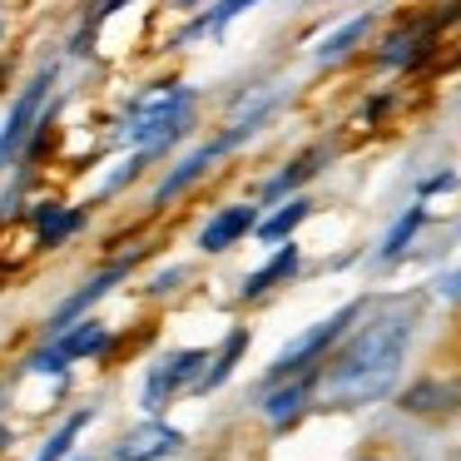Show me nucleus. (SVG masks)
Wrapping results in <instances>:
<instances>
[{
    "label": "nucleus",
    "instance_id": "nucleus-18",
    "mask_svg": "<svg viewBox=\"0 0 461 461\" xmlns=\"http://www.w3.org/2000/svg\"><path fill=\"white\" fill-rule=\"evenodd\" d=\"M318 164H322V154L318 149H308V154H298L293 164H283L278 174H273L268 184H263V203H278V199H288L298 184H308L312 174H318Z\"/></svg>",
    "mask_w": 461,
    "mask_h": 461
},
{
    "label": "nucleus",
    "instance_id": "nucleus-22",
    "mask_svg": "<svg viewBox=\"0 0 461 461\" xmlns=\"http://www.w3.org/2000/svg\"><path fill=\"white\" fill-rule=\"evenodd\" d=\"M427 402H441V407H447V402H461V392H447V387H437V382H421L417 392H407L402 407H407V411H427Z\"/></svg>",
    "mask_w": 461,
    "mask_h": 461
},
{
    "label": "nucleus",
    "instance_id": "nucleus-25",
    "mask_svg": "<svg viewBox=\"0 0 461 461\" xmlns=\"http://www.w3.org/2000/svg\"><path fill=\"white\" fill-rule=\"evenodd\" d=\"M441 189H456V174H437V179L421 184V194H441Z\"/></svg>",
    "mask_w": 461,
    "mask_h": 461
},
{
    "label": "nucleus",
    "instance_id": "nucleus-16",
    "mask_svg": "<svg viewBox=\"0 0 461 461\" xmlns=\"http://www.w3.org/2000/svg\"><path fill=\"white\" fill-rule=\"evenodd\" d=\"M431 31H437V25H411V31L387 35V41H382V55H377V60L392 65V70H402V65H417L421 50H431Z\"/></svg>",
    "mask_w": 461,
    "mask_h": 461
},
{
    "label": "nucleus",
    "instance_id": "nucleus-23",
    "mask_svg": "<svg viewBox=\"0 0 461 461\" xmlns=\"http://www.w3.org/2000/svg\"><path fill=\"white\" fill-rule=\"evenodd\" d=\"M124 5H134V0H90V5H85V35H90L100 21H110V15H120Z\"/></svg>",
    "mask_w": 461,
    "mask_h": 461
},
{
    "label": "nucleus",
    "instance_id": "nucleus-14",
    "mask_svg": "<svg viewBox=\"0 0 461 461\" xmlns=\"http://www.w3.org/2000/svg\"><path fill=\"white\" fill-rule=\"evenodd\" d=\"M372 25H377V15H372V11H362V15H352V21H342L332 35H322V41H318L312 60H318V65H338L348 50H357V45L367 41V31H372Z\"/></svg>",
    "mask_w": 461,
    "mask_h": 461
},
{
    "label": "nucleus",
    "instance_id": "nucleus-20",
    "mask_svg": "<svg viewBox=\"0 0 461 461\" xmlns=\"http://www.w3.org/2000/svg\"><path fill=\"white\" fill-rule=\"evenodd\" d=\"M90 421H95V407H80L75 417H65L60 427H55L50 437H45V447L35 451V461H65V456H70V447H75V437H80V431L90 427Z\"/></svg>",
    "mask_w": 461,
    "mask_h": 461
},
{
    "label": "nucleus",
    "instance_id": "nucleus-13",
    "mask_svg": "<svg viewBox=\"0 0 461 461\" xmlns=\"http://www.w3.org/2000/svg\"><path fill=\"white\" fill-rule=\"evenodd\" d=\"M253 5H258V0H209V5H199V15L174 35V50H184L189 41H203V35H223L243 11H253Z\"/></svg>",
    "mask_w": 461,
    "mask_h": 461
},
{
    "label": "nucleus",
    "instance_id": "nucleus-1",
    "mask_svg": "<svg viewBox=\"0 0 461 461\" xmlns=\"http://www.w3.org/2000/svg\"><path fill=\"white\" fill-rule=\"evenodd\" d=\"M411 342V308H387L382 318L362 322L352 332V342L338 352V362L322 377V402L328 407H362V402H377L392 392L402 372V357H407Z\"/></svg>",
    "mask_w": 461,
    "mask_h": 461
},
{
    "label": "nucleus",
    "instance_id": "nucleus-17",
    "mask_svg": "<svg viewBox=\"0 0 461 461\" xmlns=\"http://www.w3.org/2000/svg\"><path fill=\"white\" fill-rule=\"evenodd\" d=\"M308 397H312V377H293L288 387H283V382H273V392L263 397V417H268L273 427H283V421L298 417Z\"/></svg>",
    "mask_w": 461,
    "mask_h": 461
},
{
    "label": "nucleus",
    "instance_id": "nucleus-26",
    "mask_svg": "<svg viewBox=\"0 0 461 461\" xmlns=\"http://www.w3.org/2000/svg\"><path fill=\"white\" fill-rule=\"evenodd\" d=\"M179 11H199V5H209V0H174Z\"/></svg>",
    "mask_w": 461,
    "mask_h": 461
},
{
    "label": "nucleus",
    "instance_id": "nucleus-21",
    "mask_svg": "<svg viewBox=\"0 0 461 461\" xmlns=\"http://www.w3.org/2000/svg\"><path fill=\"white\" fill-rule=\"evenodd\" d=\"M421 223H427V209H421V203H411V209H402V219L392 223V229H387V239H382L377 258H382V263L402 258V253H407V243L421 233Z\"/></svg>",
    "mask_w": 461,
    "mask_h": 461
},
{
    "label": "nucleus",
    "instance_id": "nucleus-2",
    "mask_svg": "<svg viewBox=\"0 0 461 461\" xmlns=\"http://www.w3.org/2000/svg\"><path fill=\"white\" fill-rule=\"evenodd\" d=\"M199 124V90L184 80H159V85H144L124 100L120 120L110 130L114 149H130V154H169L174 144H184Z\"/></svg>",
    "mask_w": 461,
    "mask_h": 461
},
{
    "label": "nucleus",
    "instance_id": "nucleus-24",
    "mask_svg": "<svg viewBox=\"0 0 461 461\" xmlns=\"http://www.w3.org/2000/svg\"><path fill=\"white\" fill-rule=\"evenodd\" d=\"M184 278V268H164V273H154V278H149V293H154V298H164V293H174V283H179Z\"/></svg>",
    "mask_w": 461,
    "mask_h": 461
},
{
    "label": "nucleus",
    "instance_id": "nucleus-10",
    "mask_svg": "<svg viewBox=\"0 0 461 461\" xmlns=\"http://www.w3.org/2000/svg\"><path fill=\"white\" fill-rule=\"evenodd\" d=\"M90 223V203H55V199H41L31 203V233H35V253H55L65 239L85 233Z\"/></svg>",
    "mask_w": 461,
    "mask_h": 461
},
{
    "label": "nucleus",
    "instance_id": "nucleus-19",
    "mask_svg": "<svg viewBox=\"0 0 461 461\" xmlns=\"http://www.w3.org/2000/svg\"><path fill=\"white\" fill-rule=\"evenodd\" d=\"M243 348H249V328H233L229 338H223V348L209 352V367H203V377H199V392H213V387H219V382L233 372V362L243 357Z\"/></svg>",
    "mask_w": 461,
    "mask_h": 461
},
{
    "label": "nucleus",
    "instance_id": "nucleus-5",
    "mask_svg": "<svg viewBox=\"0 0 461 461\" xmlns=\"http://www.w3.org/2000/svg\"><path fill=\"white\" fill-rule=\"evenodd\" d=\"M357 312H362V303H348V308H338L332 318H322V322H312L303 338H293L288 348L273 357V367H268V382H288V377H298V372H308L312 362L322 357V352L332 348V342L342 338V328L348 322H357Z\"/></svg>",
    "mask_w": 461,
    "mask_h": 461
},
{
    "label": "nucleus",
    "instance_id": "nucleus-3",
    "mask_svg": "<svg viewBox=\"0 0 461 461\" xmlns=\"http://www.w3.org/2000/svg\"><path fill=\"white\" fill-rule=\"evenodd\" d=\"M55 85H60V65H41L31 80L21 85V95L11 100L5 120H0V174L15 169L31 149V140L41 134L45 120H55Z\"/></svg>",
    "mask_w": 461,
    "mask_h": 461
},
{
    "label": "nucleus",
    "instance_id": "nucleus-27",
    "mask_svg": "<svg viewBox=\"0 0 461 461\" xmlns=\"http://www.w3.org/2000/svg\"><path fill=\"white\" fill-rule=\"evenodd\" d=\"M5 447H11V431H5V427H0V451H5Z\"/></svg>",
    "mask_w": 461,
    "mask_h": 461
},
{
    "label": "nucleus",
    "instance_id": "nucleus-8",
    "mask_svg": "<svg viewBox=\"0 0 461 461\" xmlns=\"http://www.w3.org/2000/svg\"><path fill=\"white\" fill-rule=\"evenodd\" d=\"M144 258V249H130V253H124V258H114V263H104V268L100 273H95V278L90 283H85V288H75L70 293V298H65L60 303V308H55L50 312V322H45V332H60L65 328V322H75V318H85V312H90L95 308V303H100L104 298V293H110V288H120V283L124 278H130V273H134V263H140Z\"/></svg>",
    "mask_w": 461,
    "mask_h": 461
},
{
    "label": "nucleus",
    "instance_id": "nucleus-12",
    "mask_svg": "<svg viewBox=\"0 0 461 461\" xmlns=\"http://www.w3.org/2000/svg\"><path fill=\"white\" fill-rule=\"evenodd\" d=\"M298 263H303V253H298V243L293 239H283V243H273V253L258 263V268L243 278V288H239V298L243 303H258V298H268L278 283H288L293 273H298Z\"/></svg>",
    "mask_w": 461,
    "mask_h": 461
},
{
    "label": "nucleus",
    "instance_id": "nucleus-9",
    "mask_svg": "<svg viewBox=\"0 0 461 461\" xmlns=\"http://www.w3.org/2000/svg\"><path fill=\"white\" fill-rule=\"evenodd\" d=\"M253 223H258V203H223V209H213L209 219L199 223V233H194V249L209 253V258H219V253L239 249V243L249 239Z\"/></svg>",
    "mask_w": 461,
    "mask_h": 461
},
{
    "label": "nucleus",
    "instance_id": "nucleus-4",
    "mask_svg": "<svg viewBox=\"0 0 461 461\" xmlns=\"http://www.w3.org/2000/svg\"><path fill=\"white\" fill-rule=\"evenodd\" d=\"M110 342H114V332L104 328V322H95V318H75V322H65L60 332H45V342L31 352L25 372H41V377H65V372H70L75 362L100 357V352L110 348Z\"/></svg>",
    "mask_w": 461,
    "mask_h": 461
},
{
    "label": "nucleus",
    "instance_id": "nucleus-11",
    "mask_svg": "<svg viewBox=\"0 0 461 461\" xmlns=\"http://www.w3.org/2000/svg\"><path fill=\"white\" fill-rule=\"evenodd\" d=\"M179 447H184L179 431H174L169 421L149 417V421H140L134 431H124V437H120L114 461H164V456H174Z\"/></svg>",
    "mask_w": 461,
    "mask_h": 461
},
{
    "label": "nucleus",
    "instance_id": "nucleus-15",
    "mask_svg": "<svg viewBox=\"0 0 461 461\" xmlns=\"http://www.w3.org/2000/svg\"><path fill=\"white\" fill-rule=\"evenodd\" d=\"M308 213H312V199H308V194H288V199H278V209H273L268 219L253 223V233H258L263 243H283V239H293V229H298Z\"/></svg>",
    "mask_w": 461,
    "mask_h": 461
},
{
    "label": "nucleus",
    "instance_id": "nucleus-6",
    "mask_svg": "<svg viewBox=\"0 0 461 461\" xmlns=\"http://www.w3.org/2000/svg\"><path fill=\"white\" fill-rule=\"evenodd\" d=\"M233 149H239V140H233L229 130H223L219 140H203V144H194L189 154H179V159H174L169 169H164V179L154 184V194H149V209H164V203H174L179 194H189L194 184H199L203 174H209L213 164L223 159V154H233Z\"/></svg>",
    "mask_w": 461,
    "mask_h": 461
},
{
    "label": "nucleus",
    "instance_id": "nucleus-7",
    "mask_svg": "<svg viewBox=\"0 0 461 461\" xmlns=\"http://www.w3.org/2000/svg\"><path fill=\"white\" fill-rule=\"evenodd\" d=\"M203 367H209V348H184V352H169V357H164V362H154V367H149V377H144L140 407L154 417V411H159L164 402L174 397V392L199 387Z\"/></svg>",
    "mask_w": 461,
    "mask_h": 461
}]
</instances>
